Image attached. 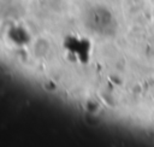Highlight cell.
Returning a JSON list of instances; mask_svg holds the SVG:
<instances>
[{
    "label": "cell",
    "instance_id": "obj_1",
    "mask_svg": "<svg viewBox=\"0 0 154 147\" xmlns=\"http://www.w3.org/2000/svg\"><path fill=\"white\" fill-rule=\"evenodd\" d=\"M85 18L89 28L100 35H113L117 29L113 14L105 7L96 6L88 12Z\"/></svg>",
    "mask_w": 154,
    "mask_h": 147
}]
</instances>
